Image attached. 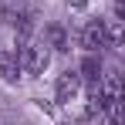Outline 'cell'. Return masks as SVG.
I'll return each instance as SVG.
<instances>
[{
  "instance_id": "6da1fadb",
  "label": "cell",
  "mask_w": 125,
  "mask_h": 125,
  "mask_svg": "<svg viewBox=\"0 0 125 125\" xmlns=\"http://www.w3.org/2000/svg\"><path fill=\"white\" fill-rule=\"evenodd\" d=\"M47 61H51V51H47L44 37H24L21 58H17V64H21L24 74H44Z\"/></svg>"
},
{
  "instance_id": "7a4b0ae2",
  "label": "cell",
  "mask_w": 125,
  "mask_h": 125,
  "mask_svg": "<svg viewBox=\"0 0 125 125\" xmlns=\"http://www.w3.org/2000/svg\"><path fill=\"white\" fill-rule=\"evenodd\" d=\"M0 17L10 24L14 31H21L24 37L31 34V21H34V10L24 3V0H0Z\"/></svg>"
},
{
  "instance_id": "3957f363",
  "label": "cell",
  "mask_w": 125,
  "mask_h": 125,
  "mask_svg": "<svg viewBox=\"0 0 125 125\" xmlns=\"http://www.w3.org/2000/svg\"><path fill=\"white\" fill-rule=\"evenodd\" d=\"M78 91H81V74H78V68L61 71V74H58V84H54V98L64 105V102H71Z\"/></svg>"
},
{
  "instance_id": "277c9868",
  "label": "cell",
  "mask_w": 125,
  "mask_h": 125,
  "mask_svg": "<svg viewBox=\"0 0 125 125\" xmlns=\"http://www.w3.org/2000/svg\"><path fill=\"white\" fill-rule=\"evenodd\" d=\"M78 44L84 47V54H98L105 47V31H102V21H88L78 34Z\"/></svg>"
},
{
  "instance_id": "5b68a950",
  "label": "cell",
  "mask_w": 125,
  "mask_h": 125,
  "mask_svg": "<svg viewBox=\"0 0 125 125\" xmlns=\"http://www.w3.org/2000/svg\"><path fill=\"white\" fill-rule=\"evenodd\" d=\"M17 71H21V64H17V51L0 47V74H3V81H17Z\"/></svg>"
},
{
  "instance_id": "8992f818",
  "label": "cell",
  "mask_w": 125,
  "mask_h": 125,
  "mask_svg": "<svg viewBox=\"0 0 125 125\" xmlns=\"http://www.w3.org/2000/svg\"><path fill=\"white\" fill-rule=\"evenodd\" d=\"M102 31H105V47H122V17L118 14L112 21H102Z\"/></svg>"
},
{
  "instance_id": "52a82bcc",
  "label": "cell",
  "mask_w": 125,
  "mask_h": 125,
  "mask_svg": "<svg viewBox=\"0 0 125 125\" xmlns=\"http://www.w3.org/2000/svg\"><path fill=\"white\" fill-rule=\"evenodd\" d=\"M78 74H81V81H91V84L102 81V61H98L95 54H88L81 61V68H78Z\"/></svg>"
},
{
  "instance_id": "ba28073f",
  "label": "cell",
  "mask_w": 125,
  "mask_h": 125,
  "mask_svg": "<svg viewBox=\"0 0 125 125\" xmlns=\"http://www.w3.org/2000/svg\"><path fill=\"white\" fill-rule=\"evenodd\" d=\"M68 3H71V7H84L88 0H68Z\"/></svg>"
}]
</instances>
